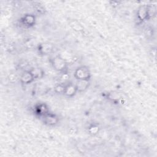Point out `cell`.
I'll return each instance as SVG.
<instances>
[{
	"label": "cell",
	"instance_id": "5b68a950",
	"mask_svg": "<svg viewBox=\"0 0 157 157\" xmlns=\"http://www.w3.org/2000/svg\"><path fill=\"white\" fill-rule=\"evenodd\" d=\"M34 77L31 71L25 72L21 77V82L23 84H29L32 82Z\"/></svg>",
	"mask_w": 157,
	"mask_h": 157
},
{
	"label": "cell",
	"instance_id": "9c48e42d",
	"mask_svg": "<svg viewBox=\"0 0 157 157\" xmlns=\"http://www.w3.org/2000/svg\"><path fill=\"white\" fill-rule=\"evenodd\" d=\"M32 74L33 75L34 78H40L43 75V72L40 68H34L31 71H30Z\"/></svg>",
	"mask_w": 157,
	"mask_h": 157
},
{
	"label": "cell",
	"instance_id": "3957f363",
	"mask_svg": "<svg viewBox=\"0 0 157 157\" xmlns=\"http://www.w3.org/2000/svg\"><path fill=\"white\" fill-rule=\"evenodd\" d=\"M77 91V90L76 86L74 85L72 83H70L64 86L63 93L66 96L68 97H72L75 94Z\"/></svg>",
	"mask_w": 157,
	"mask_h": 157
},
{
	"label": "cell",
	"instance_id": "52a82bcc",
	"mask_svg": "<svg viewBox=\"0 0 157 157\" xmlns=\"http://www.w3.org/2000/svg\"><path fill=\"white\" fill-rule=\"evenodd\" d=\"M44 121L48 125L51 126V125H54L55 124H56L58 121V119L53 115L47 113L45 115Z\"/></svg>",
	"mask_w": 157,
	"mask_h": 157
},
{
	"label": "cell",
	"instance_id": "ba28073f",
	"mask_svg": "<svg viewBox=\"0 0 157 157\" xmlns=\"http://www.w3.org/2000/svg\"><path fill=\"white\" fill-rule=\"evenodd\" d=\"M23 23L25 24V25L27 26H31L33 25L35 21V18L33 15H26V16L24 17L23 20Z\"/></svg>",
	"mask_w": 157,
	"mask_h": 157
},
{
	"label": "cell",
	"instance_id": "277c9868",
	"mask_svg": "<svg viewBox=\"0 0 157 157\" xmlns=\"http://www.w3.org/2000/svg\"><path fill=\"white\" fill-rule=\"evenodd\" d=\"M137 17L139 20L143 21L147 20L148 17V9L147 6H141L137 12Z\"/></svg>",
	"mask_w": 157,
	"mask_h": 157
},
{
	"label": "cell",
	"instance_id": "7a4b0ae2",
	"mask_svg": "<svg viewBox=\"0 0 157 157\" xmlns=\"http://www.w3.org/2000/svg\"><path fill=\"white\" fill-rule=\"evenodd\" d=\"M53 67L58 71H63L66 68L67 64L63 58L60 56H56L52 60Z\"/></svg>",
	"mask_w": 157,
	"mask_h": 157
},
{
	"label": "cell",
	"instance_id": "8992f818",
	"mask_svg": "<svg viewBox=\"0 0 157 157\" xmlns=\"http://www.w3.org/2000/svg\"><path fill=\"white\" fill-rule=\"evenodd\" d=\"M89 85H90L89 80H78L75 86H76L77 91L83 92V91H85L89 87Z\"/></svg>",
	"mask_w": 157,
	"mask_h": 157
},
{
	"label": "cell",
	"instance_id": "6da1fadb",
	"mask_svg": "<svg viewBox=\"0 0 157 157\" xmlns=\"http://www.w3.org/2000/svg\"><path fill=\"white\" fill-rule=\"evenodd\" d=\"M74 76L78 80H89L91 77V74L90 70L87 67L80 66L75 70Z\"/></svg>",
	"mask_w": 157,
	"mask_h": 157
}]
</instances>
